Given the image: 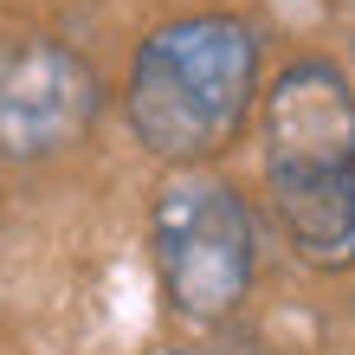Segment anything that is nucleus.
<instances>
[{
    "label": "nucleus",
    "mask_w": 355,
    "mask_h": 355,
    "mask_svg": "<svg viewBox=\"0 0 355 355\" xmlns=\"http://www.w3.org/2000/svg\"><path fill=\"white\" fill-rule=\"evenodd\" d=\"M252 97H259V26L239 13H187L136 46L123 110L149 155L194 168L239 142Z\"/></svg>",
    "instance_id": "1"
},
{
    "label": "nucleus",
    "mask_w": 355,
    "mask_h": 355,
    "mask_svg": "<svg viewBox=\"0 0 355 355\" xmlns=\"http://www.w3.org/2000/svg\"><path fill=\"white\" fill-rule=\"evenodd\" d=\"M149 245H155L162 297L187 323L233 317L245 304V291H252V265H259L252 207L220 175L187 168L162 187L155 214H149Z\"/></svg>",
    "instance_id": "2"
},
{
    "label": "nucleus",
    "mask_w": 355,
    "mask_h": 355,
    "mask_svg": "<svg viewBox=\"0 0 355 355\" xmlns=\"http://www.w3.org/2000/svg\"><path fill=\"white\" fill-rule=\"evenodd\" d=\"M97 103V71L58 39H19L0 52V149L13 162H39L78 142Z\"/></svg>",
    "instance_id": "3"
},
{
    "label": "nucleus",
    "mask_w": 355,
    "mask_h": 355,
    "mask_svg": "<svg viewBox=\"0 0 355 355\" xmlns=\"http://www.w3.org/2000/svg\"><path fill=\"white\" fill-rule=\"evenodd\" d=\"M265 181L355 168V91L329 58H291L265 91Z\"/></svg>",
    "instance_id": "4"
},
{
    "label": "nucleus",
    "mask_w": 355,
    "mask_h": 355,
    "mask_svg": "<svg viewBox=\"0 0 355 355\" xmlns=\"http://www.w3.org/2000/svg\"><path fill=\"white\" fill-rule=\"evenodd\" d=\"M271 207H278V226L304 265H317V271L355 265V168L271 181Z\"/></svg>",
    "instance_id": "5"
}]
</instances>
